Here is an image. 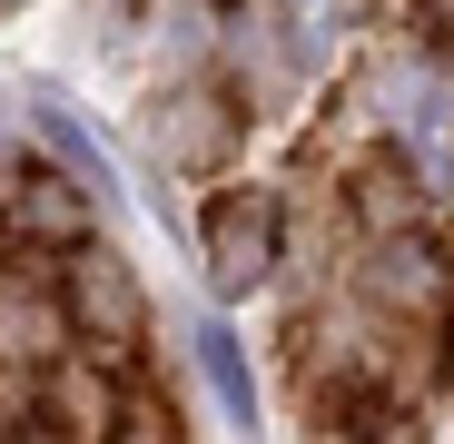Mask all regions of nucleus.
Returning a JSON list of instances; mask_svg holds the SVG:
<instances>
[{
	"label": "nucleus",
	"mask_w": 454,
	"mask_h": 444,
	"mask_svg": "<svg viewBox=\"0 0 454 444\" xmlns=\"http://www.w3.org/2000/svg\"><path fill=\"white\" fill-rule=\"evenodd\" d=\"M59 415H80V434H109V386H80V376H59Z\"/></svg>",
	"instance_id": "obj_11"
},
{
	"label": "nucleus",
	"mask_w": 454,
	"mask_h": 444,
	"mask_svg": "<svg viewBox=\"0 0 454 444\" xmlns=\"http://www.w3.org/2000/svg\"><path fill=\"white\" fill-rule=\"evenodd\" d=\"M365 307H386V316H434L444 307V257L415 238V228H386V238H365Z\"/></svg>",
	"instance_id": "obj_6"
},
{
	"label": "nucleus",
	"mask_w": 454,
	"mask_h": 444,
	"mask_svg": "<svg viewBox=\"0 0 454 444\" xmlns=\"http://www.w3.org/2000/svg\"><path fill=\"white\" fill-rule=\"evenodd\" d=\"M444 198H454V159H444Z\"/></svg>",
	"instance_id": "obj_12"
},
{
	"label": "nucleus",
	"mask_w": 454,
	"mask_h": 444,
	"mask_svg": "<svg viewBox=\"0 0 454 444\" xmlns=\"http://www.w3.org/2000/svg\"><path fill=\"white\" fill-rule=\"evenodd\" d=\"M11 11H20V0H0V20H11Z\"/></svg>",
	"instance_id": "obj_13"
},
{
	"label": "nucleus",
	"mask_w": 454,
	"mask_h": 444,
	"mask_svg": "<svg viewBox=\"0 0 454 444\" xmlns=\"http://www.w3.org/2000/svg\"><path fill=\"white\" fill-rule=\"evenodd\" d=\"M277 267V188H227L207 207V286L217 296H247Z\"/></svg>",
	"instance_id": "obj_3"
},
{
	"label": "nucleus",
	"mask_w": 454,
	"mask_h": 444,
	"mask_svg": "<svg viewBox=\"0 0 454 444\" xmlns=\"http://www.w3.org/2000/svg\"><path fill=\"white\" fill-rule=\"evenodd\" d=\"M356 217H365V238L405 228V217H415V178H405V168H365V178H356Z\"/></svg>",
	"instance_id": "obj_10"
},
{
	"label": "nucleus",
	"mask_w": 454,
	"mask_h": 444,
	"mask_svg": "<svg viewBox=\"0 0 454 444\" xmlns=\"http://www.w3.org/2000/svg\"><path fill=\"white\" fill-rule=\"evenodd\" d=\"M138 50H148V69H159V80H188V69L217 59V11H207V0H159V11H148V30H138Z\"/></svg>",
	"instance_id": "obj_8"
},
{
	"label": "nucleus",
	"mask_w": 454,
	"mask_h": 444,
	"mask_svg": "<svg viewBox=\"0 0 454 444\" xmlns=\"http://www.w3.org/2000/svg\"><path fill=\"white\" fill-rule=\"evenodd\" d=\"M20 228H40V238H90V188H69V178H30Z\"/></svg>",
	"instance_id": "obj_9"
},
{
	"label": "nucleus",
	"mask_w": 454,
	"mask_h": 444,
	"mask_svg": "<svg viewBox=\"0 0 454 444\" xmlns=\"http://www.w3.org/2000/svg\"><path fill=\"white\" fill-rule=\"evenodd\" d=\"M178 365L198 376V405L217 415V425H257V376H247V355H238V336L227 326H188V346H178Z\"/></svg>",
	"instance_id": "obj_7"
},
{
	"label": "nucleus",
	"mask_w": 454,
	"mask_h": 444,
	"mask_svg": "<svg viewBox=\"0 0 454 444\" xmlns=\"http://www.w3.org/2000/svg\"><path fill=\"white\" fill-rule=\"evenodd\" d=\"M365 119L395 129L405 159H415L425 178H444V159H454V90H444V69H434L425 50H386V59H375V80H365Z\"/></svg>",
	"instance_id": "obj_1"
},
{
	"label": "nucleus",
	"mask_w": 454,
	"mask_h": 444,
	"mask_svg": "<svg viewBox=\"0 0 454 444\" xmlns=\"http://www.w3.org/2000/svg\"><path fill=\"white\" fill-rule=\"evenodd\" d=\"M217 50H227V69H238V90H247V119H286V99L307 90V69H317L307 50H296L277 0H247V11L217 30Z\"/></svg>",
	"instance_id": "obj_2"
},
{
	"label": "nucleus",
	"mask_w": 454,
	"mask_h": 444,
	"mask_svg": "<svg viewBox=\"0 0 454 444\" xmlns=\"http://www.w3.org/2000/svg\"><path fill=\"white\" fill-rule=\"evenodd\" d=\"M69 326H90L99 346H129L148 326V286H138V267L119 247H90L80 238V257H69Z\"/></svg>",
	"instance_id": "obj_5"
},
{
	"label": "nucleus",
	"mask_w": 454,
	"mask_h": 444,
	"mask_svg": "<svg viewBox=\"0 0 454 444\" xmlns=\"http://www.w3.org/2000/svg\"><path fill=\"white\" fill-rule=\"evenodd\" d=\"M227 138H238V109H227L198 69L148 99V159L159 168H207V159H227Z\"/></svg>",
	"instance_id": "obj_4"
}]
</instances>
